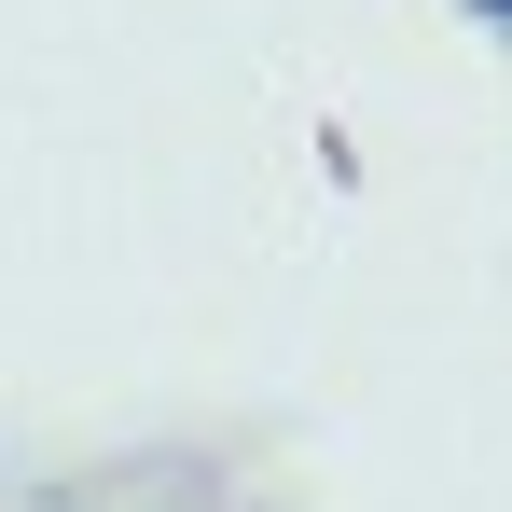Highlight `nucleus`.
<instances>
[{
    "label": "nucleus",
    "mask_w": 512,
    "mask_h": 512,
    "mask_svg": "<svg viewBox=\"0 0 512 512\" xmlns=\"http://www.w3.org/2000/svg\"><path fill=\"white\" fill-rule=\"evenodd\" d=\"M485 14H499V28H512V0H485Z\"/></svg>",
    "instance_id": "f257e3e1"
}]
</instances>
